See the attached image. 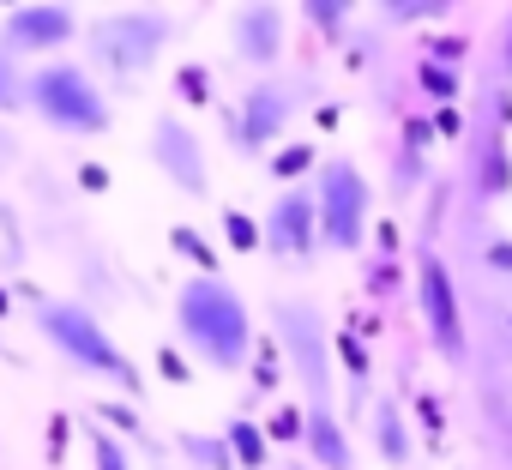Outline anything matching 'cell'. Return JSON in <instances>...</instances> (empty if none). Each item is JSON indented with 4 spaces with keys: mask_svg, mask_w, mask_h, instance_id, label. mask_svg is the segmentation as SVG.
<instances>
[{
    "mask_svg": "<svg viewBox=\"0 0 512 470\" xmlns=\"http://www.w3.org/2000/svg\"><path fill=\"white\" fill-rule=\"evenodd\" d=\"M151 163L181 193H205V151H199V139H193V127L181 115H157L151 121Z\"/></svg>",
    "mask_w": 512,
    "mask_h": 470,
    "instance_id": "obj_10",
    "label": "cell"
},
{
    "mask_svg": "<svg viewBox=\"0 0 512 470\" xmlns=\"http://www.w3.org/2000/svg\"><path fill=\"white\" fill-rule=\"evenodd\" d=\"M181 446H187L199 464H211V470H229V464H235V452H229L223 434H181Z\"/></svg>",
    "mask_w": 512,
    "mask_h": 470,
    "instance_id": "obj_17",
    "label": "cell"
},
{
    "mask_svg": "<svg viewBox=\"0 0 512 470\" xmlns=\"http://www.w3.org/2000/svg\"><path fill=\"white\" fill-rule=\"evenodd\" d=\"M422 85H428V91H440V97H452V91H458V79H452V73H440V67H422Z\"/></svg>",
    "mask_w": 512,
    "mask_h": 470,
    "instance_id": "obj_24",
    "label": "cell"
},
{
    "mask_svg": "<svg viewBox=\"0 0 512 470\" xmlns=\"http://www.w3.org/2000/svg\"><path fill=\"white\" fill-rule=\"evenodd\" d=\"M272 320L284 332V356H290V374L302 380V398L308 404H332V350H326L320 308L314 302H278Z\"/></svg>",
    "mask_w": 512,
    "mask_h": 470,
    "instance_id": "obj_6",
    "label": "cell"
},
{
    "mask_svg": "<svg viewBox=\"0 0 512 470\" xmlns=\"http://www.w3.org/2000/svg\"><path fill=\"white\" fill-rule=\"evenodd\" d=\"M314 229H320V199L314 187H290L284 199L266 205V248L278 260H308L314 254Z\"/></svg>",
    "mask_w": 512,
    "mask_h": 470,
    "instance_id": "obj_8",
    "label": "cell"
},
{
    "mask_svg": "<svg viewBox=\"0 0 512 470\" xmlns=\"http://www.w3.org/2000/svg\"><path fill=\"white\" fill-rule=\"evenodd\" d=\"M374 434H380V458L386 464H410V428H404V416H398V404L392 398H380L374 404Z\"/></svg>",
    "mask_w": 512,
    "mask_h": 470,
    "instance_id": "obj_14",
    "label": "cell"
},
{
    "mask_svg": "<svg viewBox=\"0 0 512 470\" xmlns=\"http://www.w3.org/2000/svg\"><path fill=\"white\" fill-rule=\"evenodd\" d=\"M223 440H229V452L247 464V470H266V434L260 428H253L247 416H235L229 428H223Z\"/></svg>",
    "mask_w": 512,
    "mask_h": 470,
    "instance_id": "obj_15",
    "label": "cell"
},
{
    "mask_svg": "<svg viewBox=\"0 0 512 470\" xmlns=\"http://www.w3.org/2000/svg\"><path fill=\"white\" fill-rule=\"evenodd\" d=\"M446 13V0H386V19L404 25V19H440Z\"/></svg>",
    "mask_w": 512,
    "mask_h": 470,
    "instance_id": "obj_20",
    "label": "cell"
},
{
    "mask_svg": "<svg viewBox=\"0 0 512 470\" xmlns=\"http://www.w3.org/2000/svg\"><path fill=\"white\" fill-rule=\"evenodd\" d=\"M500 49H506V67H512V19H506V31H500Z\"/></svg>",
    "mask_w": 512,
    "mask_h": 470,
    "instance_id": "obj_26",
    "label": "cell"
},
{
    "mask_svg": "<svg viewBox=\"0 0 512 470\" xmlns=\"http://www.w3.org/2000/svg\"><path fill=\"white\" fill-rule=\"evenodd\" d=\"M91 458H97V470H133V458H127V446L115 440V434H91Z\"/></svg>",
    "mask_w": 512,
    "mask_h": 470,
    "instance_id": "obj_19",
    "label": "cell"
},
{
    "mask_svg": "<svg viewBox=\"0 0 512 470\" xmlns=\"http://www.w3.org/2000/svg\"><path fill=\"white\" fill-rule=\"evenodd\" d=\"M284 470H314V464H308V458H290V464H284Z\"/></svg>",
    "mask_w": 512,
    "mask_h": 470,
    "instance_id": "obj_27",
    "label": "cell"
},
{
    "mask_svg": "<svg viewBox=\"0 0 512 470\" xmlns=\"http://www.w3.org/2000/svg\"><path fill=\"white\" fill-rule=\"evenodd\" d=\"M290 115H296V97H290L278 79H260V85L241 97V145H253V151L272 145Z\"/></svg>",
    "mask_w": 512,
    "mask_h": 470,
    "instance_id": "obj_11",
    "label": "cell"
},
{
    "mask_svg": "<svg viewBox=\"0 0 512 470\" xmlns=\"http://www.w3.org/2000/svg\"><path fill=\"white\" fill-rule=\"evenodd\" d=\"M79 37V19L73 7H13L7 19H0V49H19V55H49L61 43Z\"/></svg>",
    "mask_w": 512,
    "mask_h": 470,
    "instance_id": "obj_9",
    "label": "cell"
},
{
    "mask_svg": "<svg viewBox=\"0 0 512 470\" xmlns=\"http://www.w3.org/2000/svg\"><path fill=\"white\" fill-rule=\"evenodd\" d=\"M175 326L193 344V356L217 374H235L253 362V314L229 278H205V272L187 278L175 290Z\"/></svg>",
    "mask_w": 512,
    "mask_h": 470,
    "instance_id": "obj_1",
    "label": "cell"
},
{
    "mask_svg": "<svg viewBox=\"0 0 512 470\" xmlns=\"http://www.w3.org/2000/svg\"><path fill=\"white\" fill-rule=\"evenodd\" d=\"M37 332H43V338L55 344V356H67L73 368H85V374H97V380L121 386L127 398H139V392H145L139 368L127 362V350L103 332V320H97L85 302H37Z\"/></svg>",
    "mask_w": 512,
    "mask_h": 470,
    "instance_id": "obj_2",
    "label": "cell"
},
{
    "mask_svg": "<svg viewBox=\"0 0 512 470\" xmlns=\"http://www.w3.org/2000/svg\"><path fill=\"white\" fill-rule=\"evenodd\" d=\"M235 55L247 67H272L284 55V13L278 7H241L235 13Z\"/></svg>",
    "mask_w": 512,
    "mask_h": 470,
    "instance_id": "obj_12",
    "label": "cell"
},
{
    "mask_svg": "<svg viewBox=\"0 0 512 470\" xmlns=\"http://www.w3.org/2000/svg\"><path fill=\"white\" fill-rule=\"evenodd\" d=\"M416 302H422V320H428V338L446 362H464V308H458V284L446 272V260L434 248L416 254Z\"/></svg>",
    "mask_w": 512,
    "mask_h": 470,
    "instance_id": "obj_7",
    "label": "cell"
},
{
    "mask_svg": "<svg viewBox=\"0 0 512 470\" xmlns=\"http://www.w3.org/2000/svg\"><path fill=\"white\" fill-rule=\"evenodd\" d=\"M308 25L338 31V25H344V0H308Z\"/></svg>",
    "mask_w": 512,
    "mask_h": 470,
    "instance_id": "obj_23",
    "label": "cell"
},
{
    "mask_svg": "<svg viewBox=\"0 0 512 470\" xmlns=\"http://www.w3.org/2000/svg\"><path fill=\"white\" fill-rule=\"evenodd\" d=\"M494 266H512V242H494V254H488Z\"/></svg>",
    "mask_w": 512,
    "mask_h": 470,
    "instance_id": "obj_25",
    "label": "cell"
},
{
    "mask_svg": "<svg viewBox=\"0 0 512 470\" xmlns=\"http://www.w3.org/2000/svg\"><path fill=\"white\" fill-rule=\"evenodd\" d=\"M169 242H175V254H187V260H199V266H205V278H223V272H217V254H211V248L199 242V235H193L187 223H175V229H169Z\"/></svg>",
    "mask_w": 512,
    "mask_h": 470,
    "instance_id": "obj_18",
    "label": "cell"
},
{
    "mask_svg": "<svg viewBox=\"0 0 512 470\" xmlns=\"http://www.w3.org/2000/svg\"><path fill=\"white\" fill-rule=\"evenodd\" d=\"M223 229H229V242L241 248V254H253L266 242V229H253V217H241V211H223Z\"/></svg>",
    "mask_w": 512,
    "mask_h": 470,
    "instance_id": "obj_21",
    "label": "cell"
},
{
    "mask_svg": "<svg viewBox=\"0 0 512 470\" xmlns=\"http://www.w3.org/2000/svg\"><path fill=\"white\" fill-rule=\"evenodd\" d=\"M25 109L55 127V133H73V139H91V133H109V97L97 91V79L79 67V61H49L31 73V97Z\"/></svg>",
    "mask_w": 512,
    "mask_h": 470,
    "instance_id": "obj_3",
    "label": "cell"
},
{
    "mask_svg": "<svg viewBox=\"0 0 512 470\" xmlns=\"http://www.w3.org/2000/svg\"><path fill=\"white\" fill-rule=\"evenodd\" d=\"M302 446H308L314 470H350V464H356V458H350V434H344V422H338L332 404H308V416H302Z\"/></svg>",
    "mask_w": 512,
    "mask_h": 470,
    "instance_id": "obj_13",
    "label": "cell"
},
{
    "mask_svg": "<svg viewBox=\"0 0 512 470\" xmlns=\"http://www.w3.org/2000/svg\"><path fill=\"white\" fill-rule=\"evenodd\" d=\"M25 97H31V79H25V67L0 49V115H13V109H25Z\"/></svg>",
    "mask_w": 512,
    "mask_h": 470,
    "instance_id": "obj_16",
    "label": "cell"
},
{
    "mask_svg": "<svg viewBox=\"0 0 512 470\" xmlns=\"http://www.w3.org/2000/svg\"><path fill=\"white\" fill-rule=\"evenodd\" d=\"M302 169H314V145H284L272 157V175H302Z\"/></svg>",
    "mask_w": 512,
    "mask_h": 470,
    "instance_id": "obj_22",
    "label": "cell"
},
{
    "mask_svg": "<svg viewBox=\"0 0 512 470\" xmlns=\"http://www.w3.org/2000/svg\"><path fill=\"white\" fill-rule=\"evenodd\" d=\"M314 199H320V235L332 248L356 254L362 235H368V211H374V193H368L362 169L350 157H326L320 175H314Z\"/></svg>",
    "mask_w": 512,
    "mask_h": 470,
    "instance_id": "obj_5",
    "label": "cell"
},
{
    "mask_svg": "<svg viewBox=\"0 0 512 470\" xmlns=\"http://www.w3.org/2000/svg\"><path fill=\"white\" fill-rule=\"evenodd\" d=\"M169 37H175V19H169V13H157V7L109 13V19H97V25H91L97 67H103V73H115V79H139V73L163 55V43H169Z\"/></svg>",
    "mask_w": 512,
    "mask_h": 470,
    "instance_id": "obj_4",
    "label": "cell"
}]
</instances>
